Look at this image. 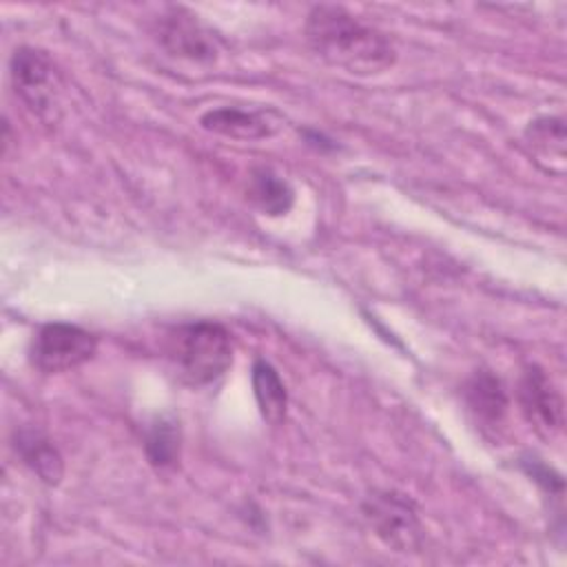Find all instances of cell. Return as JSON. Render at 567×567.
<instances>
[{
  "mask_svg": "<svg viewBox=\"0 0 567 567\" xmlns=\"http://www.w3.org/2000/svg\"><path fill=\"white\" fill-rule=\"evenodd\" d=\"M306 35L321 60L354 75L381 73L396 58L392 42L381 31L334 4H319L308 13Z\"/></svg>",
  "mask_w": 567,
  "mask_h": 567,
  "instance_id": "cell-1",
  "label": "cell"
},
{
  "mask_svg": "<svg viewBox=\"0 0 567 567\" xmlns=\"http://www.w3.org/2000/svg\"><path fill=\"white\" fill-rule=\"evenodd\" d=\"M168 359L177 374L190 385H204L219 379L233 363L230 332L213 321L177 326L168 334Z\"/></svg>",
  "mask_w": 567,
  "mask_h": 567,
  "instance_id": "cell-2",
  "label": "cell"
},
{
  "mask_svg": "<svg viewBox=\"0 0 567 567\" xmlns=\"http://www.w3.org/2000/svg\"><path fill=\"white\" fill-rule=\"evenodd\" d=\"M11 82L20 100L42 120L53 122L60 115L62 78L53 60L31 47H22L11 58Z\"/></svg>",
  "mask_w": 567,
  "mask_h": 567,
  "instance_id": "cell-3",
  "label": "cell"
},
{
  "mask_svg": "<svg viewBox=\"0 0 567 567\" xmlns=\"http://www.w3.org/2000/svg\"><path fill=\"white\" fill-rule=\"evenodd\" d=\"M97 339L71 323H47L31 343V361L47 374L73 370L93 359Z\"/></svg>",
  "mask_w": 567,
  "mask_h": 567,
  "instance_id": "cell-4",
  "label": "cell"
},
{
  "mask_svg": "<svg viewBox=\"0 0 567 567\" xmlns=\"http://www.w3.org/2000/svg\"><path fill=\"white\" fill-rule=\"evenodd\" d=\"M363 516L374 534L394 551H414L421 545V523L410 498L396 492H372Z\"/></svg>",
  "mask_w": 567,
  "mask_h": 567,
  "instance_id": "cell-5",
  "label": "cell"
},
{
  "mask_svg": "<svg viewBox=\"0 0 567 567\" xmlns=\"http://www.w3.org/2000/svg\"><path fill=\"white\" fill-rule=\"evenodd\" d=\"M518 401L525 419L538 434L551 439L563 430V401L543 370H525L518 385Z\"/></svg>",
  "mask_w": 567,
  "mask_h": 567,
  "instance_id": "cell-6",
  "label": "cell"
},
{
  "mask_svg": "<svg viewBox=\"0 0 567 567\" xmlns=\"http://www.w3.org/2000/svg\"><path fill=\"white\" fill-rule=\"evenodd\" d=\"M202 126L210 133L233 140H264L281 131L284 117L272 109L246 111L235 106H221L204 113Z\"/></svg>",
  "mask_w": 567,
  "mask_h": 567,
  "instance_id": "cell-7",
  "label": "cell"
},
{
  "mask_svg": "<svg viewBox=\"0 0 567 567\" xmlns=\"http://www.w3.org/2000/svg\"><path fill=\"white\" fill-rule=\"evenodd\" d=\"M162 44L171 55H182L190 60H213L217 49L213 33L199 24L197 16L184 9H171L159 22Z\"/></svg>",
  "mask_w": 567,
  "mask_h": 567,
  "instance_id": "cell-8",
  "label": "cell"
},
{
  "mask_svg": "<svg viewBox=\"0 0 567 567\" xmlns=\"http://www.w3.org/2000/svg\"><path fill=\"white\" fill-rule=\"evenodd\" d=\"M465 399L483 430H498L503 425L507 414V396L496 377L489 372H476L467 383Z\"/></svg>",
  "mask_w": 567,
  "mask_h": 567,
  "instance_id": "cell-9",
  "label": "cell"
},
{
  "mask_svg": "<svg viewBox=\"0 0 567 567\" xmlns=\"http://www.w3.org/2000/svg\"><path fill=\"white\" fill-rule=\"evenodd\" d=\"M16 450L22 461L49 485H58L62 478V456L55 445L35 430H20L16 434Z\"/></svg>",
  "mask_w": 567,
  "mask_h": 567,
  "instance_id": "cell-10",
  "label": "cell"
},
{
  "mask_svg": "<svg viewBox=\"0 0 567 567\" xmlns=\"http://www.w3.org/2000/svg\"><path fill=\"white\" fill-rule=\"evenodd\" d=\"M252 390H255V399H257L261 416L268 423L279 425L286 419L288 394H286V385L279 379L277 370L264 359L255 361V365H252Z\"/></svg>",
  "mask_w": 567,
  "mask_h": 567,
  "instance_id": "cell-11",
  "label": "cell"
},
{
  "mask_svg": "<svg viewBox=\"0 0 567 567\" xmlns=\"http://www.w3.org/2000/svg\"><path fill=\"white\" fill-rule=\"evenodd\" d=\"M248 197L261 213L270 217L286 215L295 202V193L290 184L268 168L252 171L250 184H248Z\"/></svg>",
  "mask_w": 567,
  "mask_h": 567,
  "instance_id": "cell-12",
  "label": "cell"
},
{
  "mask_svg": "<svg viewBox=\"0 0 567 567\" xmlns=\"http://www.w3.org/2000/svg\"><path fill=\"white\" fill-rule=\"evenodd\" d=\"M525 140L538 159H556L558 168L565 162V126L560 117H538L529 122Z\"/></svg>",
  "mask_w": 567,
  "mask_h": 567,
  "instance_id": "cell-13",
  "label": "cell"
},
{
  "mask_svg": "<svg viewBox=\"0 0 567 567\" xmlns=\"http://www.w3.org/2000/svg\"><path fill=\"white\" fill-rule=\"evenodd\" d=\"M146 456L155 467H171L179 456V430L173 421L159 419L146 434Z\"/></svg>",
  "mask_w": 567,
  "mask_h": 567,
  "instance_id": "cell-14",
  "label": "cell"
}]
</instances>
